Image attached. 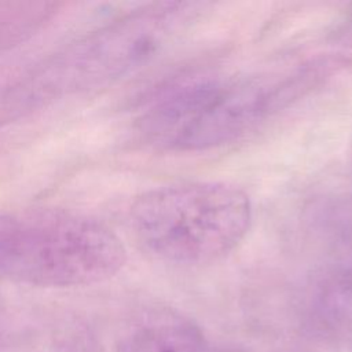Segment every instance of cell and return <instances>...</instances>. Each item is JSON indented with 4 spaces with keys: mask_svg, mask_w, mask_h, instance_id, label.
Listing matches in <instances>:
<instances>
[{
    "mask_svg": "<svg viewBox=\"0 0 352 352\" xmlns=\"http://www.w3.org/2000/svg\"><path fill=\"white\" fill-rule=\"evenodd\" d=\"M199 7L187 1L147 4L69 43L0 87V128L133 73L182 33Z\"/></svg>",
    "mask_w": 352,
    "mask_h": 352,
    "instance_id": "cell-1",
    "label": "cell"
},
{
    "mask_svg": "<svg viewBox=\"0 0 352 352\" xmlns=\"http://www.w3.org/2000/svg\"><path fill=\"white\" fill-rule=\"evenodd\" d=\"M301 95L294 73L282 78L190 76L158 89L139 128L168 150H206L232 142Z\"/></svg>",
    "mask_w": 352,
    "mask_h": 352,
    "instance_id": "cell-2",
    "label": "cell"
},
{
    "mask_svg": "<svg viewBox=\"0 0 352 352\" xmlns=\"http://www.w3.org/2000/svg\"><path fill=\"white\" fill-rule=\"evenodd\" d=\"M125 260L118 235L87 214L56 208L7 213L0 280L40 287L84 286L111 278Z\"/></svg>",
    "mask_w": 352,
    "mask_h": 352,
    "instance_id": "cell-3",
    "label": "cell"
},
{
    "mask_svg": "<svg viewBox=\"0 0 352 352\" xmlns=\"http://www.w3.org/2000/svg\"><path fill=\"white\" fill-rule=\"evenodd\" d=\"M129 221L153 257L202 265L224 258L243 241L252 204L245 191L228 183H179L140 194L129 209Z\"/></svg>",
    "mask_w": 352,
    "mask_h": 352,
    "instance_id": "cell-4",
    "label": "cell"
},
{
    "mask_svg": "<svg viewBox=\"0 0 352 352\" xmlns=\"http://www.w3.org/2000/svg\"><path fill=\"white\" fill-rule=\"evenodd\" d=\"M121 352H210V348L191 319L164 308L148 314L132 329Z\"/></svg>",
    "mask_w": 352,
    "mask_h": 352,
    "instance_id": "cell-5",
    "label": "cell"
},
{
    "mask_svg": "<svg viewBox=\"0 0 352 352\" xmlns=\"http://www.w3.org/2000/svg\"><path fill=\"white\" fill-rule=\"evenodd\" d=\"M349 28H351V30H352V15H351V18H349Z\"/></svg>",
    "mask_w": 352,
    "mask_h": 352,
    "instance_id": "cell-6",
    "label": "cell"
}]
</instances>
